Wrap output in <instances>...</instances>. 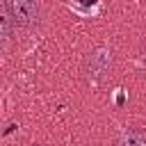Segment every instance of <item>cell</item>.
Masks as SVG:
<instances>
[{
  "mask_svg": "<svg viewBox=\"0 0 146 146\" xmlns=\"http://www.w3.org/2000/svg\"><path fill=\"white\" fill-rule=\"evenodd\" d=\"M14 30H16V25H14V21H11L9 11H7V5L0 2V43L9 41L14 36Z\"/></svg>",
  "mask_w": 146,
  "mask_h": 146,
  "instance_id": "277c9868",
  "label": "cell"
},
{
  "mask_svg": "<svg viewBox=\"0 0 146 146\" xmlns=\"http://www.w3.org/2000/svg\"><path fill=\"white\" fill-rule=\"evenodd\" d=\"M112 64H114L112 48L110 46H96L94 50L87 52V57L82 62V73L89 82H100L112 71Z\"/></svg>",
  "mask_w": 146,
  "mask_h": 146,
  "instance_id": "7a4b0ae2",
  "label": "cell"
},
{
  "mask_svg": "<svg viewBox=\"0 0 146 146\" xmlns=\"http://www.w3.org/2000/svg\"><path fill=\"white\" fill-rule=\"evenodd\" d=\"M116 146H146L144 128H123L116 137Z\"/></svg>",
  "mask_w": 146,
  "mask_h": 146,
  "instance_id": "3957f363",
  "label": "cell"
},
{
  "mask_svg": "<svg viewBox=\"0 0 146 146\" xmlns=\"http://www.w3.org/2000/svg\"><path fill=\"white\" fill-rule=\"evenodd\" d=\"M7 11L16 27L23 30H36L43 23V5L34 0H9L5 2Z\"/></svg>",
  "mask_w": 146,
  "mask_h": 146,
  "instance_id": "6da1fadb",
  "label": "cell"
}]
</instances>
